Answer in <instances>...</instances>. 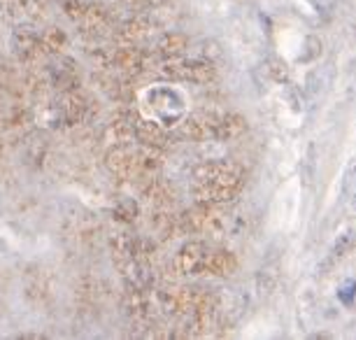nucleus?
I'll list each match as a JSON object with an SVG mask.
<instances>
[{"label": "nucleus", "instance_id": "nucleus-1", "mask_svg": "<svg viewBox=\"0 0 356 340\" xmlns=\"http://www.w3.org/2000/svg\"><path fill=\"white\" fill-rule=\"evenodd\" d=\"M245 186V170L235 161H207L193 168V198L196 203L226 205Z\"/></svg>", "mask_w": 356, "mask_h": 340}, {"label": "nucleus", "instance_id": "nucleus-2", "mask_svg": "<svg viewBox=\"0 0 356 340\" xmlns=\"http://www.w3.org/2000/svg\"><path fill=\"white\" fill-rule=\"evenodd\" d=\"M179 231L191 233V236H224L226 233V215L221 205L196 203L179 217Z\"/></svg>", "mask_w": 356, "mask_h": 340}, {"label": "nucleus", "instance_id": "nucleus-3", "mask_svg": "<svg viewBox=\"0 0 356 340\" xmlns=\"http://www.w3.org/2000/svg\"><path fill=\"white\" fill-rule=\"evenodd\" d=\"M159 72L165 79H172V82H191V84H207V82H212L214 75H217L214 63L205 56H200V58H186V56L161 58Z\"/></svg>", "mask_w": 356, "mask_h": 340}, {"label": "nucleus", "instance_id": "nucleus-4", "mask_svg": "<svg viewBox=\"0 0 356 340\" xmlns=\"http://www.w3.org/2000/svg\"><path fill=\"white\" fill-rule=\"evenodd\" d=\"M147 105H149L154 119L163 126H175L182 122V96H179L175 89H168V86H154L145 93Z\"/></svg>", "mask_w": 356, "mask_h": 340}, {"label": "nucleus", "instance_id": "nucleus-5", "mask_svg": "<svg viewBox=\"0 0 356 340\" xmlns=\"http://www.w3.org/2000/svg\"><path fill=\"white\" fill-rule=\"evenodd\" d=\"M210 252L212 248L205 240H189V243H184L177 252L175 270L186 277L207 275V259H210Z\"/></svg>", "mask_w": 356, "mask_h": 340}, {"label": "nucleus", "instance_id": "nucleus-6", "mask_svg": "<svg viewBox=\"0 0 356 340\" xmlns=\"http://www.w3.org/2000/svg\"><path fill=\"white\" fill-rule=\"evenodd\" d=\"M105 165L114 177L129 179V182H140V163H138V152L131 145H117L110 147L105 154Z\"/></svg>", "mask_w": 356, "mask_h": 340}, {"label": "nucleus", "instance_id": "nucleus-7", "mask_svg": "<svg viewBox=\"0 0 356 340\" xmlns=\"http://www.w3.org/2000/svg\"><path fill=\"white\" fill-rule=\"evenodd\" d=\"M217 122L219 112H198L189 115L179 122V136L191 143H207V140H217Z\"/></svg>", "mask_w": 356, "mask_h": 340}, {"label": "nucleus", "instance_id": "nucleus-8", "mask_svg": "<svg viewBox=\"0 0 356 340\" xmlns=\"http://www.w3.org/2000/svg\"><path fill=\"white\" fill-rule=\"evenodd\" d=\"M86 115H89V98L79 89L63 91L56 103V117L61 124H82Z\"/></svg>", "mask_w": 356, "mask_h": 340}, {"label": "nucleus", "instance_id": "nucleus-9", "mask_svg": "<svg viewBox=\"0 0 356 340\" xmlns=\"http://www.w3.org/2000/svg\"><path fill=\"white\" fill-rule=\"evenodd\" d=\"M110 68L119 70L126 77H136L147 68V54L136 44H119L117 49H112Z\"/></svg>", "mask_w": 356, "mask_h": 340}, {"label": "nucleus", "instance_id": "nucleus-10", "mask_svg": "<svg viewBox=\"0 0 356 340\" xmlns=\"http://www.w3.org/2000/svg\"><path fill=\"white\" fill-rule=\"evenodd\" d=\"M136 143L147 145L154 149H165L170 145V133L156 119H140L136 117Z\"/></svg>", "mask_w": 356, "mask_h": 340}, {"label": "nucleus", "instance_id": "nucleus-11", "mask_svg": "<svg viewBox=\"0 0 356 340\" xmlns=\"http://www.w3.org/2000/svg\"><path fill=\"white\" fill-rule=\"evenodd\" d=\"M247 122L245 117L235 115V112H219L217 122V143H231V140L245 136Z\"/></svg>", "mask_w": 356, "mask_h": 340}, {"label": "nucleus", "instance_id": "nucleus-12", "mask_svg": "<svg viewBox=\"0 0 356 340\" xmlns=\"http://www.w3.org/2000/svg\"><path fill=\"white\" fill-rule=\"evenodd\" d=\"M186 47H189V40L182 33H163L154 44V54L159 58H177L184 56Z\"/></svg>", "mask_w": 356, "mask_h": 340}, {"label": "nucleus", "instance_id": "nucleus-13", "mask_svg": "<svg viewBox=\"0 0 356 340\" xmlns=\"http://www.w3.org/2000/svg\"><path fill=\"white\" fill-rule=\"evenodd\" d=\"M235 270H238V259H235L233 252L212 248L210 259H207V275L228 277V275H233Z\"/></svg>", "mask_w": 356, "mask_h": 340}, {"label": "nucleus", "instance_id": "nucleus-14", "mask_svg": "<svg viewBox=\"0 0 356 340\" xmlns=\"http://www.w3.org/2000/svg\"><path fill=\"white\" fill-rule=\"evenodd\" d=\"M152 33H154V26L149 19L133 17L126 24H122V29H119V40H122V44H138L140 40L149 38Z\"/></svg>", "mask_w": 356, "mask_h": 340}, {"label": "nucleus", "instance_id": "nucleus-15", "mask_svg": "<svg viewBox=\"0 0 356 340\" xmlns=\"http://www.w3.org/2000/svg\"><path fill=\"white\" fill-rule=\"evenodd\" d=\"M51 86H56L58 91H72L79 86V72L72 61H58V65L51 68Z\"/></svg>", "mask_w": 356, "mask_h": 340}, {"label": "nucleus", "instance_id": "nucleus-16", "mask_svg": "<svg viewBox=\"0 0 356 340\" xmlns=\"http://www.w3.org/2000/svg\"><path fill=\"white\" fill-rule=\"evenodd\" d=\"M152 231L159 240H170L179 231V219L172 217L168 208H156L152 215Z\"/></svg>", "mask_w": 356, "mask_h": 340}, {"label": "nucleus", "instance_id": "nucleus-17", "mask_svg": "<svg viewBox=\"0 0 356 340\" xmlns=\"http://www.w3.org/2000/svg\"><path fill=\"white\" fill-rule=\"evenodd\" d=\"M65 35L58 29H49L47 33H42V49L44 54H56V51H61L65 47Z\"/></svg>", "mask_w": 356, "mask_h": 340}, {"label": "nucleus", "instance_id": "nucleus-18", "mask_svg": "<svg viewBox=\"0 0 356 340\" xmlns=\"http://www.w3.org/2000/svg\"><path fill=\"white\" fill-rule=\"evenodd\" d=\"M138 215H140V208L133 198H124V201H119L117 208H114V217H117L119 222H126V224L136 222Z\"/></svg>", "mask_w": 356, "mask_h": 340}, {"label": "nucleus", "instance_id": "nucleus-19", "mask_svg": "<svg viewBox=\"0 0 356 340\" xmlns=\"http://www.w3.org/2000/svg\"><path fill=\"white\" fill-rule=\"evenodd\" d=\"M268 75L273 79H277V82H286V68L282 61H268Z\"/></svg>", "mask_w": 356, "mask_h": 340}, {"label": "nucleus", "instance_id": "nucleus-20", "mask_svg": "<svg viewBox=\"0 0 356 340\" xmlns=\"http://www.w3.org/2000/svg\"><path fill=\"white\" fill-rule=\"evenodd\" d=\"M129 3L133 5L136 10H154V8H159V5H163L165 0H129Z\"/></svg>", "mask_w": 356, "mask_h": 340}, {"label": "nucleus", "instance_id": "nucleus-21", "mask_svg": "<svg viewBox=\"0 0 356 340\" xmlns=\"http://www.w3.org/2000/svg\"><path fill=\"white\" fill-rule=\"evenodd\" d=\"M349 243H352V236H347V233H345V236H340V240L335 243L333 254L335 257H342V254H345V250H349Z\"/></svg>", "mask_w": 356, "mask_h": 340}, {"label": "nucleus", "instance_id": "nucleus-22", "mask_svg": "<svg viewBox=\"0 0 356 340\" xmlns=\"http://www.w3.org/2000/svg\"><path fill=\"white\" fill-rule=\"evenodd\" d=\"M354 210H356V196H354Z\"/></svg>", "mask_w": 356, "mask_h": 340}]
</instances>
